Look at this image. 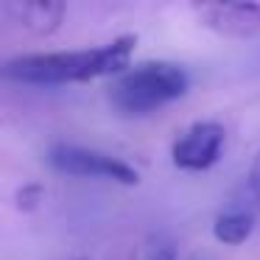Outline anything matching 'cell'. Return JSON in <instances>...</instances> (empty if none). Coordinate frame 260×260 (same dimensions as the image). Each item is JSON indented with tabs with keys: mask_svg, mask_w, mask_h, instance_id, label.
<instances>
[{
	"mask_svg": "<svg viewBox=\"0 0 260 260\" xmlns=\"http://www.w3.org/2000/svg\"><path fill=\"white\" fill-rule=\"evenodd\" d=\"M135 48H137V37L126 34L101 48H87V51L25 53V56H14L0 64V76L9 81H20V84H42V87L120 76L129 70Z\"/></svg>",
	"mask_w": 260,
	"mask_h": 260,
	"instance_id": "1",
	"label": "cell"
},
{
	"mask_svg": "<svg viewBox=\"0 0 260 260\" xmlns=\"http://www.w3.org/2000/svg\"><path fill=\"white\" fill-rule=\"evenodd\" d=\"M190 87V76L174 62H143L120 73L109 87V104L126 118H143L165 104L179 101Z\"/></svg>",
	"mask_w": 260,
	"mask_h": 260,
	"instance_id": "2",
	"label": "cell"
},
{
	"mask_svg": "<svg viewBox=\"0 0 260 260\" xmlns=\"http://www.w3.org/2000/svg\"><path fill=\"white\" fill-rule=\"evenodd\" d=\"M48 162L68 176H90V179H109L118 185H137L140 174L129 162L112 157V154L95 151L76 143H53L48 148Z\"/></svg>",
	"mask_w": 260,
	"mask_h": 260,
	"instance_id": "3",
	"label": "cell"
},
{
	"mask_svg": "<svg viewBox=\"0 0 260 260\" xmlns=\"http://www.w3.org/2000/svg\"><path fill=\"white\" fill-rule=\"evenodd\" d=\"M226 132L218 120H199L171 148V159L179 171H207L221 159Z\"/></svg>",
	"mask_w": 260,
	"mask_h": 260,
	"instance_id": "4",
	"label": "cell"
},
{
	"mask_svg": "<svg viewBox=\"0 0 260 260\" xmlns=\"http://www.w3.org/2000/svg\"><path fill=\"white\" fill-rule=\"evenodd\" d=\"M196 14L210 31L232 40H249L260 34V3L230 0V3H199Z\"/></svg>",
	"mask_w": 260,
	"mask_h": 260,
	"instance_id": "5",
	"label": "cell"
},
{
	"mask_svg": "<svg viewBox=\"0 0 260 260\" xmlns=\"http://www.w3.org/2000/svg\"><path fill=\"white\" fill-rule=\"evenodd\" d=\"M12 12L23 28L34 31L40 37H48L53 31H59V25L64 23L68 6L62 0H28V3H14Z\"/></svg>",
	"mask_w": 260,
	"mask_h": 260,
	"instance_id": "6",
	"label": "cell"
},
{
	"mask_svg": "<svg viewBox=\"0 0 260 260\" xmlns=\"http://www.w3.org/2000/svg\"><path fill=\"white\" fill-rule=\"evenodd\" d=\"M254 230V215L243 207H230L221 210L213 221V235L226 246H241Z\"/></svg>",
	"mask_w": 260,
	"mask_h": 260,
	"instance_id": "7",
	"label": "cell"
},
{
	"mask_svg": "<svg viewBox=\"0 0 260 260\" xmlns=\"http://www.w3.org/2000/svg\"><path fill=\"white\" fill-rule=\"evenodd\" d=\"M42 196H45L42 185H25V187H20V190H17L14 202H17V210L31 213V210H37V207L42 204Z\"/></svg>",
	"mask_w": 260,
	"mask_h": 260,
	"instance_id": "8",
	"label": "cell"
},
{
	"mask_svg": "<svg viewBox=\"0 0 260 260\" xmlns=\"http://www.w3.org/2000/svg\"><path fill=\"white\" fill-rule=\"evenodd\" d=\"M148 260H176V246H174V241H162V243H157V246H151Z\"/></svg>",
	"mask_w": 260,
	"mask_h": 260,
	"instance_id": "9",
	"label": "cell"
},
{
	"mask_svg": "<svg viewBox=\"0 0 260 260\" xmlns=\"http://www.w3.org/2000/svg\"><path fill=\"white\" fill-rule=\"evenodd\" d=\"M249 187H252V193L260 199V154L254 157V162H252V171H249Z\"/></svg>",
	"mask_w": 260,
	"mask_h": 260,
	"instance_id": "10",
	"label": "cell"
}]
</instances>
